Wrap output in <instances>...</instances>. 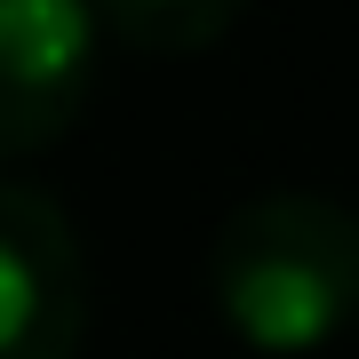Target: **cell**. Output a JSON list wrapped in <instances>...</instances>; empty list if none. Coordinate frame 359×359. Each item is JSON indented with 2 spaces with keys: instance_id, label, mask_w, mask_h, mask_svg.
Instances as JSON below:
<instances>
[{
  "instance_id": "6da1fadb",
  "label": "cell",
  "mask_w": 359,
  "mask_h": 359,
  "mask_svg": "<svg viewBox=\"0 0 359 359\" xmlns=\"http://www.w3.org/2000/svg\"><path fill=\"white\" fill-rule=\"evenodd\" d=\"M216 320L256 359L327 351L359 320V216L327 192H256L208 248Z\"/></svg>"
},
{
  "instance_id": "7a4b0ae2",
  "label": "cell",
  "mask_w": 359,
  "mask_h": 359,
  "mask_svg": "<svg viewBox=\"0 0 359 359\" xmlns=\"http://www.w3.org/2000/svg\"><path fill=\"white\" fill-rule=\"evenodd\" d=\"M104 72L96 0H0V160H32L72 136Z\"/></svg>"
},
{
  "instance_id": "3957f363",
  "label": "cell",
  "mask_w": 359,
  "mask_h": 359,
  "mask_svg": "<svg viewBox=\"0 0 359 359\" xmlns=\"http://www.w3.org/2000/svg\"><path fill=\"white\" fill-rule=\"evenodd\" d=\"M88 264L80 231L40 184L0 176V359H80Z\"/></svg>"
},
{
  "instance_id": "277c9868",
  "label": "cell",
  "mask_w": 359,
  "mask_h": 359,
  "mask_svg": "<svg viewBox=\"0 0 359 359\" xmlns=\"http://www.w3.org/2000/svg\"><path fill=\"white\" fill-rule=\"evenodd\" d=\"M96 16L144 56H200L248 16V0H96Z\"/></svg>"
}]
</instances>
